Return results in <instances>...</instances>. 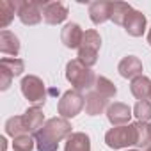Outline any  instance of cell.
<instances>
[{
    "instance_id": "21",
    "label": "cell",
    "mask_w": 151,
    "mask_h": 151,
    "mask_svg": "<svg viewBox=\"0 0 151 151\" xmlns=\"http://www.w3.org/2000/svg\"><path fill=\"white\" fill-rule=\"evenodd\" d=\"M91 91H96V93H98V94H101L103 98L110 100V98H114V96H116L117 87H116V86H114V82H110L107 77H101V75H98V77H96V82H94V87H93Z\"/></svg>"
},
{
    "instance_id": "23",
    "label": "cell",
    "mask_w": 151,
    "mask_h": 151,
    "mask_svg": "<svg viewBox=\"0 0 151 151\" xmlns=\"http://www.w3.org/2000/svg\"><path fill=\"white\" fill-rule=\"evenodd\" d=\"M135 124V132H137V146L139 147H147L151 144V126L149 123H133Z\"/></svg>"
},
{
    "instance_id": "25",
    "label": "cell",
    "mask_w": 151,
    "mask_h": 151,
    "mask_svg": "<svg viewBox=\"0 0 151 151\" xmlns=\"http://www.w3.org/2000/svg\"><path fill=\"white\" fill-rule=\"evenodd\" d=\"M133 116H135L137 121H140V123L151 121V101H149V100L137 101L135 107H133Z\"/></svg>"
},
{
    "instance_id": "10",
    "label": "cell",
    "mask_w": 151,
    "mask_h": 151,
    "mask_svg": "<svg viewBox=\"0 0 151 151\" xmlns=\"http://www.w3.org/2000/svg\"><path fill=\"white\" fill-rule=\"evenodd\" d=\"M84 39V30L80 29L78 23H66L64 29L60 30V41L64 43L66 48H80Z\"/></svg>"
},
{
    "instance_id": "19",
    "label": "cell",
    "mask_w": 151,
    "mask_h": 151,
    "mask_svg": "<svg viewBox=\"0 0 151 151\" xmlns=\"http://www.w3.org/2000/svg\"><path fill=\"white\" fill-rule=\"evenodd\" d=\"M18 9H20V0H2L0 2V27L6 30V27L13 22L14 14H18Z\"/></svg>"
},
{
    "instance_id": "13",
    "label": "cell",
    "mask_w": 151,
    "mask_h": 151,
    "mask_svg": "<svg viewBox=\"0 0 151 151\" xmlns=\"http://www.w3.org/2000/svg\"><path fill=\"white\" fill-rule=\"evenodd\" d=\"M117 71H119V75L123 78H132L133 80L135 77H140V75H142V62H140L139 57L128 55V57H124L119 62Z\"/></svg>"
},
{
    "instance_id": "24",
    "label": "cell",
    "mask_w": 151,
    "mask_h": 151,
    "mask_svg": "<svg viewBox=\"0 0 151 151\" xmlns=\"http://www.w3.org/2000/svg\"><path fill=\"white\" fill-rule=\"evenodd\" d=\"M0 66L6 68L13 77H20V75L25 71V62L22 59H16V57H4L0 60Z\"/></svg>"
},
{
    "instance_id": "2",
    "label": "cell",
    "mask_w": 151,
    "mask_h": 151,
    "mask_svg": "<svg viewBox=\"0 0 151 151\" xmlns=\"http://www.w3.org/2000/svg\"><path fill=\"white\" fill-rule=\"evenodd\" d=\"M96 77L94 71L91 68H87L80 59H73L66 64V78L68 82L75 87V91H91L94 87V82H96Z\"/></svg>"
},
{
    "instance_id": "8",
    "label": "cell",
    "mask_w": 151,
    "mask_h": 151,
    "mask_svg": "<svg viewBox=\"0 0 151 151\" xmlns=\"http://www.w3.org/2000/svg\"><path fill=\"white\" fill-rule=\"evenodd\" d=\"M68 18V7L62 2H43V20L48 25H59Z\"/></svg>"
},
{
    "instance_id": "1",
    "label": "cell",
    "mask_w": 151,
    "mask_h": 151,
    "mask_svg": "<svg viewBox=\"0 0 151 151\" xmlns=\"http://www.w3.org/2000/svg\"><path fill=\"white\" fill-rule=\"evenodd\" d=\"M71 123L64 117H52L34 135L37 151H57L59 142L71 135Z\"/></svg>"
},
{
    "instance_id": "18",
    "label": "cell",
    "mask_w": 151,
    "mask_h": 151,
    "mask_svg": "<svg viewBox=\"0 0 151 151\" xmlns=\"http://www.w3.org/2000/svg\"><path fill=\"white\" fill-rule=\"evenodd\" d=\"M0 52L4 55H18L20 53V39L9 30H2L0 32Z\"/></svg>"
},
{
    "instance_id": "4",
    "label": "cell",
    "mask_w": 151,
    "mask_h": 151,
    "mask_svg": "<svg viewBox=\"0 0 151 151\" xmlns=\"http://www.w3.org/2000/svg\"><path fill=\"white\" fill-rule=\"evenodd\" d=\"M101 46V37L96 30H86L82 45L78 48V59L87 66L93 68L98 62V50Z\"/></svg>"
},
{
    "instance_id": "27",
    "label": "cell",
    "mask_w": 151,
    "mask_h": 151,
    "mask_svg": "<svg viewBox=\"0 0 151 151\" xmlns=\"http://www.w3.org/2000/svg\"><path fill=\"white\" fill-rule=\"evenodd\" d=\"M13 75L6 69V68H2L0 66V89L2 91H6V89H9V86H11V82H13Z\"/></svg>"
},
{
    "instance_id": "6",
    "label": "cell",
    "mask_w": 151,
    "mask_h": 151,
    "mask_svg": "<svg viewBox=\"0 0 151 151\" xmlns=\"http://www.w3.org/2000/svg\"><path fill=\"white\" fill-rule=\"evenodd\" d=\"M22 94L34 105H45L46 101V87H45V82L36 77V75H29L22 80Z\"/></svg>"
},
{
    "instance_id": "28",
    "label": "cell",
    "mask_w": 151,
    "mask_h": 151,
    "mask_svg": "<svg viewBox=\"0 0 151 151\" xmlns=\"http://www.w3.org/2000/svg\"><path fill=\"white\" fill-rule=\"evenodd\" d=\"M147 43H149V46H151V29H149V32H147Z\"/></svg>"
},
{
    "instance_id": "9",
    "label": "cell",
    "mask_w": 151,
    "mask_h": 151,
    "mask_svg": "<svg viewBox=\"0 0 151 151\" xmlns=\"http://www.w3.org/2000/svg\"><path fill=\"white\" fill-rule=\"evenodd\" d=\"M132 109L121 101H114L112 105H109L107 109V117L110 121L112 126H126L132 119Z\"/></svg>"
},
{
    "instance_id": "7",
    "label": "cell",
    "mask_w": 151,
    "mask_h": 151,
    "mask_svg": "<svg viewBox=\"0 0 151 151\" xmlns=\"http://www.w3.org/2000/svg\"><path fill=\"white\" fill-rule=\"evenodd\" d=\"M18 18L23 25H37L43 20V2H37V0L23 2V0H20Z\"/></svg>"
},
{
    "instance_id": "15",
    "label": "cell",
    "mask_w": 151,
    "mask_h": 151,
    "mask_svg": "<svg viewBox=\"0 0 151 151\" xmlns=\"http://www.w3.org/2000/svg\"><path fill=\"white\" fill-rule=\"evenodd\" d=\"M109 109V100L98 94L96 91H89L86 96V114L87 116H100L103 110Z\"/></svg>"
},
{
    "instance_id": "22",
    "label": "cell",
    "mask_w": 151,
    "mask_h": 151,
    "mask_svg": "<svg viewBox=\"0 0 151 151\" xmlns=\"http://www.w3.org/2000/svg\"><path fill=\"white\" fill-rule=\"evenodd\" d=\"M6 133L11 135L13 139L18 137V135H23L27 133V128H25V123H23V116H14V117H9L7 123H6Z\"/></svg>"
},
{
    "instance_id": "31",
    "label": "cell",
    "mask_w": 151,
    "mask_h": 151,
    "mask_svg": "<svg viewBox=\"0 0 151 151\" xmlns=\"http://www.w3.org/2000/svg\"><path fill=\"white\" fill-rule=\"evenodd\" d=\"M149 101H151V93H149Z\"/></svg>"
},
{
    "instance_id": "5",
    "label": "cell",
    "mask_w": 151,
    "mask_h": 151,
    "mask_svg": "<svg viewBox=\"0 0 151 151\" xmlns=\"http://www.w3.org/2000/svg\"><path fill=\"white\" fill-rule=\"evenodd\" d=\"M86 107V98L78 93V91H66L60 100H59V105H57V110L60 114V117L64 119H69V117H75L82 112V109Z\"/></svg>"
},
{
    "instance_id": "17",
    "label": "cell",
    "mask_w": 151,
    "mask_h": 151,
    "mask_svg": "<svg viewBox=\"0 0 151 151\" xmlns=\"http://www.w3.org/2000/svg\"><path fill=\"white\" fill-rule=\"evenodd\" d=\"M130 91L132 94L139 100V101H144L149 98V93H151V80L147 77H144V75H140V77H135L130 84Z\"/></svg>"
},
{
    "instance_id": "14",
    "label": "cell",
    "mask_w": 151,
    "mask_h": 151,
    "mask_svg": "<svg viewBox=\"0 0 151 151\" xmlns=\"http://www.w3.org/2000/svg\"><path fill=\"white\" fill-rule=\"evenodd\" d=\"M124 30L126 34H130L132 37H140L146 32V16L140 11H132L124 22Z\"/></svg>"
},
{
    "instance_id": "29",
    "label": "cell",
    "mask_w": 151,
    "mask_h": 151,
    "mask_svg": "<svg viewBox=\"0 0 151 151\" xmlns=\"http://www.w3.org/2000/svg\"><path fill=\"white\" fill-rule=\"evenodd\" d=\"M146 151H151V144H149V146H147V147H146Z\"/></svg>"
},
{
    "instance_id": "26",
    "label": "cell",
    "mask_w": 151,
    "mask_h": 151,
    "mask_svg": "<svg viewBox=\"0 0 151 151\" xmlns=\"http://www.w3.org/2000/svg\"><path fill=\"white\" fill-rule=\"evenodd\" d=\"M34 142L30 133H23V135H18L13 139V149L14 151H32L34 149Z\"/></svg>"
},
{
    "instance_id": "3",
    "label": "cell",
    "mask_w": 151,
    "mask_h": 151,
    "mask_svg": "<svg viewBox=\"0 0 151 151\" xmlns=\"http://www.w3.org/2000/svg\"><path fill=\"white\" fill-rule=\"evenodd\" d=\"M105 142L112 149H121L128 146H137V132L135 124H126V126H114L105 133Z\"/></svg>"
},
{
    "instance_id": "11",
    "label": "cell",
    "mask_w": 151,
    "mask_h": 151,
    "mask_svg": "<svg viewBox=\"0 0 151 151\" xmlns=\"http://www.w3.org/2000/svg\"><path fill=\"white\" fill-rule=\"evenodd\" d=\"M23 123H25L27 133L36 135V133L45 126V123H46V121H45V114H43L41 107L34 105V107L27 109V110H25V114H23Z\"/></svg>"
},
{
    "instance_id": "12",
    "label": "cell",
    "mask_w": 151,
    "mask_h": 151,
    "mask_svg": "<svg viewBox=\"0 0 151 151\" xmlns=\"http://www.w3.org/2000/svg\"><path fill=\"white\" fill-rule=\"evenodd\" d=\"M110 7L112 2L107 0H96V2L89 4V18L94 25H101L107 20H110Z\"/></svg>"
},
{
    "instance_id": "30",
    "label": "cell",
    "mask_w": 151,
    "mask_h": 151,
    "mask_svg": "<svg viewBox=\"0 0 151 151\" xmlns=\"http://www.w3.org/2000/svg\"><path fill=\"white\" fill-rule=\"evenodd\" d=\"M128 151H137V149H128Z\"/></svg>"
},
{
    "instance_id": "16",
    "label": "cell",
    "mask_w": 151,
    "mask_h": 151,
    "mask_svg": "<svg viewBox=\"0 0 151 151\" xmlns=\"http://www.w3.org/2000/svg\"><path fill=\"white\" fill-rule=\"evenodd\" d=\"M64 151H91V139L84 132H75L66 139Z\"/></svg>"
},
{
    "instance_id": "32",
    "label": "cell",
    "mask_w": 151,
    "mask_h": 151,
    "mask_svg": "<svg viewBox=\"0 0 151 151\" xmlns=\"http://www.w3.org/2000/svg\"><path fill=\"white\" fill-rule=\"evenodd\" d=\"M149 126H151V123H149Z\"/></svg>"
},
{
    "instance_id": "20",
    "label": "cell",
    "mask_w": 151,
    "mask_h": 151,
    "mask_svg": "<svg viewBox=\"0 0 151 151\" xmlns=\"http://www.w3.org/2000/svg\"><path fill=\"white\" fill-rule=\"evenodd\" d=\"M132 6L126 4V2H112V7H110V20L116 23V25H123L124 27V22L128 18V14L132 13Z\"/></svg>"
}]
</instances>
